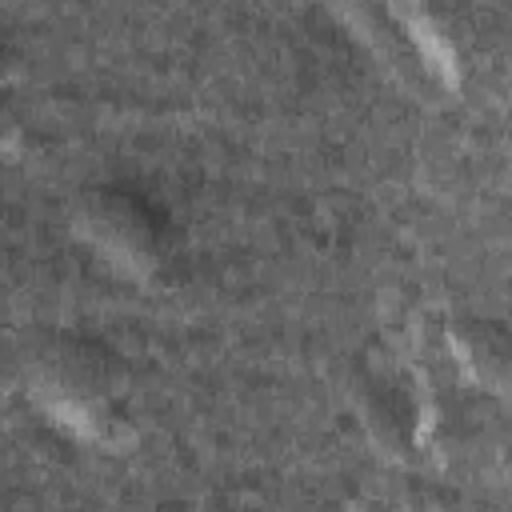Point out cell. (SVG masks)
Masks as SVG:
<instances>
[{"label": "cell", "instance_id": "1", "mask_svg": "<svg viewBox=\"0 0 512 512\" xmlns=\"http://www.w3.org/2000/svg\"><path fill=\"white\" fill-rule=\"evenodd\" d=\"M32 384L44 404L64 420H100L120 392V368L108 348L80 336H64L40 352Z\"/></svg>", "mask_w": 512, "mask_h": 512}, {"label": "cell", "instance_id": "3", "mask_svg": "<svg viewBox=\"0 0 512 512\" xmlns=\"http://www.w3.org/2000/svg\"><path fill=\"white\" fill-rule=\"evenodd\" d=\"M360 416L384 452H400L416 440V400L392 372H372L360 380Z\"/></svg>", "mask_w": 512, "mask_h": 512}, {"label": "cell", "instance_id": "4", "mask_svg": "<svg viewBox=\"0 0 512 512\" xmlns=\"http://www.w3.org/2000/svg\"><path fill=\"white\" fill-rule=\"evenodd\" d=\"M456 348H460L464 360H472V368H476V376L484 384H496L500 388V380L508 372V340H504L500 328H492V324L480 320L468 332H456Z\"/></svg>", "mask_w": 512, "mask_h": 512}, {"label": "cell", "instance_id": "2", "mask_svg": "<svg viewBox=\"0 0 512 512\" xmlns=\"http://www.w3.org/2000/svg\"><path fill=\"white\" fill-rule=\"evenodd\" d=\"M80 232L108 252V260L140 272L156 260L160 252V224L156 216L128 192L116 188H96L88 192V200L80 204Z\"/></svg>", "mask_w": 512, "mask_h": 512}]
</instances>
